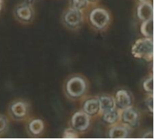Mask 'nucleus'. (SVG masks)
<instances>
[{"instance_id":"f8f14e48","label":"nucleus","mask_w":154,"mask_h":139,"mask_svg":"<svg viewBox=\"0 0 154 139\" xmlns=\"http://www.w3.org/2000/svg\"><path fill=\"white\" fill-rule=\"evenodd\" d=\"M11 113L12 115L16 118H24L26 116L27 113V106L24 102L22 101H18V102H14L12 106H11Z\"/></svg>"},{"instance_id":"4be33fe9","label":"nucleus","mask_w":154,"mask_h":139,"mask_svg":"<svg viewBox=\"0 0 154 139\" xmlns=\"http://www.w3.org/2000/svg\"><path fill=\"white\" fill-rule=\"evenodd\" d=\"M146 137L152 138V132H150V134H146L145 136H143V138H146Z\"/></svg>"},{"instance_id":"412c9836","label":"nucleus","mask_w":154,"mask_h":139,"mask_svg":"<svg viewBox=\"0 0 154 139\" xmlns=\"http://www.w3.org/2000/svg\"><path fill=\"white\" fill-rule=\"evenodd\" d=\"M146 107L148 108L150 112L152 113V111H153V96H152V94H150L149 98H147V100H146Z\"/></svg>"},{"instance_id":"f257e3e1","label":"nucleus","mask_w":154,"mask_h":139,"mask_svg":"<svg viewBox=\"0 0 154 139\" xmlns=\"http://www.w3.org/2000/svg\"><path fill=\"white\" fill-rule=\"evenodd\" d=\"M132 54L135 58L152 61L153 58V38H141L132 48Z\"/></svg>"},{"instance_id":"f03ea898","label":"nucleus","mask_w":154,"mask_h":139,"mask_svg":"<svg viewBox=\"0 0 154 139\" xmlns=\"http://www.w3.org/2000/svg\"><path fill=\"white\" fill-rule=\"evenodd\" d=\"M87 90V82L81 77H72L66 83L67 94L73 98L78 99L85 94Z\"/></svg>"},{"instance_id":"2eb2a0df","label":"nucleus","mask_w":154,"mask_h":139,"mask_svg":"<svg viewBox=\"0 0 154 139\" xmlns=\"http://www.w3.org/2000/svg\"><path fill=\"white\" fill-rule=\"evenodd\" d=\"M141 33L144 37L153 38V18L143 21L141 25Z\"/></svg>"},{"instance_id":"ddd939ff","label":"nucleus","mask_w":154,"mask_h":139,"mask_svg":"<svg viewBox=\"0 0 154 139\" xmlns=\"http://www.w3.org/2000/svg\"><path fill=\"white\" fill-rule=\"evenodd\" d=\"M98 102H99V107H100V110L102 112L116 109V102H115V99L107 96V95H103L100 96L98 99Z\"/></svg>"},{"instance_id":"20e7f679","label":"nucleus","mask_w":154,"mask_h":139,"mask_svg":"<svg viewBox=\"0 0 154 139\" xmlns=\"http://www.w3.org/2000/svg\"><path fill=\"white\" fill-rule=\"evenodd\" d=\"M72 128L75 131L83 132L86 131L90 125V118L88 114H86L84 111H78L76 112L70 120Z\"/></svg>"},{"instance_id":"423d86ee","label":"nucleus","mask_w":154,"mask_h":139,"mask_svg":"<svg viewBox=\"0 0 154 139\" xmlns=\"http://www.w3.org/2000/svg\"><path fill=\"white\" fill-rule=\"evenodd\" d=\"M83 20V14L81 10L76 9V8H70L69 9L65 14H64V22L67 25L70 27H76L78 26Z\"/></svg>"},{"instance_id":"4468645a","label":"nucleus","mask_w":154,"mask_h":139,"mask_svg":"<svg viewBox=\"0 0 154 139\" xmlns=\"http://www.w3.org/2000/svg\"><path fill=\"white\" fill-rule=\"evenodd\" d=\"M119 119H120V112L119 110L116 109V108L103 112V120L109 125L116 124Z\"/></svg>"},{"instance_id":"f3484780","label":"nucleus","mask_w":154,"mask_h":139,"mask_svg":"<svg viewBox=\"0 0 154 139\" xmlns=\"http://www.w3.org/2000/svg\"><path fill=\"white\" fill-rule=\"evenodd\" d=\"M143 89L146 92H149L150 94L153 93V78L151 76L149 79H146L143 82Z\"/></svg>"},{"instance_id":"1a4fd4ad","label":"nucleus","mask_w":154,"mask_h":139,"mask_svg":"<svg viewBox=\"0 0 154 139\" xmlns=\"http://www.w3.org/2000/svg\"><path fill=\"white\" fill-rule=\"evenodd\" d=\"M83 111L89 117L97 115L100 111L99 102L97 99H90L85 101L83 105Z\"/></svg>"},{"instance_id":"5701e85b","label":"nucleus","mask_w":154,"mask_h":139,"mask_svg":"<svg viewBox=\"0 0 154 139\" xmlns=\"http://www.w3.org/2000/svg\"><path fill=\"white\" fill-rule=\"evenodd\" d=\"M2 6H3V0H0V11L2 9Z\"/></svg>"},{"instance_id":"9d476101","label":"nucleus","mask_w":154,"mask_h":139,"mask_svg":"<svg viewBox=\"0 0 154 139\" xmlns=\"http://www.w3.org/2000/svg\"><path fill=\"white\" fill-rule=\"evenodd\" d=\"M15 14L20 20L23 22H28L32 18V10L31 9L30 5L23 4L16 8Z\"/></svg>"},{"instance_id":"6e6552de","label":"nucleus","mask_w":154,"mask_h":139,"mask_svg":"<svg viewBox=\"0 0 154 139\" xmlns=\"http://www.w3.org/2000/svg\"><path fill=\"white\" fill-rule=\"evenodd\" d=\"M137 15L138 18L142 21L153 18V7L152 3L148 1L142 2V4L139 5L137 8Z\"/></svg>"},{"instance_id":"6ab92c4d","label":"nucleus","mask_w":154,"mask_h":139,"mask_svg":"<svg viewBox=\"0 0 154 139\" xmlns=\"http://www.w3.org/2000/svg\"><path fill=\"white\" fill-rule=\"evenodd\" d=\"M63 138H78V135L74 129H67L63 134Z\"/></svg>"},{"instance_id":"a211bd4d","label":"nucleus","mask_w":154,"mask_h":139,"mask_svg":"<svg viewBox=\"0 0 154 139\" xmlns=\"http://www.w3.org/2000/svg\"><path fill=\"white\" fill-rule=\"evenodd\" d=\"M88 0H71V5L73 8L82 10L88 5Z\"/></svg>"},{"instance_id":"dca6fc26","label":"nucleus","mask_w":154,"mask_h":139,"mask_svg":"<svg viewBox=\"0 0 154 139\" xmlns=\"http://www.w3.org/2000/svg\"><path fill=\"white\" fill-rule=\"evenodd\" d=\"M28 129L32 135L37 136V135H40L43 131L44 124L41 119H34V120L30 122Z\"/></svg>"},{"instance_id":"7ed1b4c3","label":"nucleus","mask_w":154,"mask_h":139,"mask_svg":"<svg viewBox=\"0 0 154 139\" xmlns=\"http://www.w3.org/2000/svg\"><path fill=\"white\" fill-rule=\"evenodd\" d=\"M89 18L91 24L97 29L105 28L110 20L109 14L106 10L103 8H95L94 10H92Z\"/></svg>"},{"instance_id":"39448f33","label":"nucleus","mask_w":154,"mask_h":139,"mask_svg":"<svg viewBox=\"0 0 154 139\" xmlns=\"http://www.w3.org/2000/svg\"><path fill=\"white\" fill-rule=\"evenodd\" d=\"M120 119L124 124H126V126L134 128L139 122V115L136 109L131 106L122 109L120 112Z\"/></svg>"},{"instance_id":"aec40b11","label":"nucleus","mask_w":154,"mask_h":139,"mask_svg":"<svg viewBox=\"0 0 154 139\" xmlns=\"http://www.w3.org/2000/svg\"><path fill=\"white\" fill-rule=\"evenodd\" d=\"M7 128V121L6 118L3 116H0V135L3 134Z\"/></svg>"},{"instance_id":"b1692460","label":"nucleus","mask_w":154,"mask_h":139,"mask_svg":"<svg viewBox=\"0 0 154 139\" xmlns=\"http://www.w3.org/2000/svg\"><path fill=\"white\" fill-rule=\"evenodd\" d=\"M88 2H95V1H97V0H88Z\"/></svg>"},{"instance_id":"0eeeda50","label":"nucleus","mask_w":154,"mask_h":139,"mask_svg":"<svg viewBox=\"0 0 154 139\" xmlns=\"http://www.w3.org/2000/svg\"><path fill=\"white\" fill-rule=\"evenodd\" d=\"M115 102L116 107L122 110L132 106V97L128 91L125 90H120L116 93Z\"/></svg>"},{"instance_id":"9b49d317","label":"nucleus","mask_w":154,"mask_h":139,"mask_svg":"<svg viewBox=\"0 0 154 139\" xmlns=\"http://www.w3.org/2000/svg\"><path fill=\"white\" fill-rule=\"evenodd\" d=\"M129 135V130L125 126H115L108 132L109 138H126Z\"/></svg>"},{"instance_id":"393cba45","label":"nucleus","mask_w":154,"mask_h":139,"mask_svg":"<svg viewBox=\"0 0 154 139\" xmlns=\"http://www.w3.org/2000/svg\"><path fill=\"white\" fill-rule=\"evenodd\" d=\"M139 1H141V2H145V1H148V0H139Z\"/></svg>"}]
</instances>
